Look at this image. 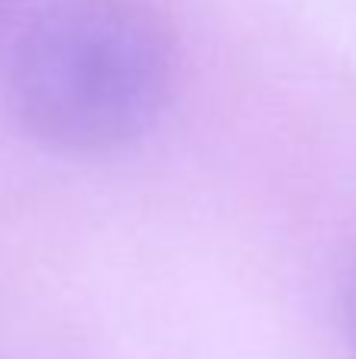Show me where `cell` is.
<instances>
[{
	"label": "cell",
	"instance_id": "1",
	"mask_svg": "<svg viewBox=\"0 0 356 359\" xmlns=\"http://www.w3.org/2000/svg\"><path fill=\"white\" fill-rule=\"evenodd\" d=\"M174 73V35L151 4L44 0L13 38L10 104L41 145L98 155L161 117Z\"/></svg>",
	"mask_w": 356,
	"mask_h": 359
},
{
	"label": "cell",
	"instance_id": "3",
	"mask_svg": "<svg viewBox=\"0 0 356 359\" xmlns=\"http://www.w3.org/2000/svg\"><path fill=\"white\" fill-rule=\"evenodd\" d=\"M13 6H16V0H0V44H4V38L10 35V25H13Z\"/></svg>",
	"mask_w": 356,
	"mask_h": 359
},
{
	"label": "cell",
	"instance_id": "2",
	"mask_svg": "<svg viewBox=\"0 0 356 359\" xmlns=\"http://www.w3.org/2000/svg\"><path fill=\"white\" fill-rule=\"evenodd\" d=\"M341 306H344V328H347V337H350V344H353V350H356V255H353L350 268H347L344 299H341Z\"/></svg>",
	"mask_w": 356,
	"mask_h": 359
}]
</instances>
